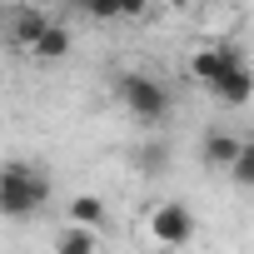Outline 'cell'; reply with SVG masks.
Returning a JSON list of instances; mask_svg holds the SVG:
<instances>
[{
    "mask_svg": "<svg viewBox=\"0 0 254 254\" xmlns=\"http://www.w3.org/2000/svg\"><path fill=\"white\" fill-rule=\"evenodd\" d=\"M50 194H55L50 175L35 170V165H25V160H10L5 175H0V209H5V219H30V214H40V209L50 204Z\"/></svg>",
    "mask_w": 254,
    "mask_h": 254,
    "instance_id": "cell-1",
    "label": "cell"
},
{
    "mask_svg": "<svg viewBox=\"0 0 254 254\" xmlns=\"http://www.w3.org/2000/svg\"><path fill=\"white\" fill-rule=\"evenodd\" d=\"M115 100L130 110L140 125H165V120L175 115L170 85L155 80V75H145V70H120V75H115Z\"/></svg>",
    "mask_w": 254,
    "mask_h": 254,
    "instance_id": "cell-2",
    "label": "cell"
},
{
    "mask_svg": "<svg viewBox=\"0 0 254 254\" xmlns=\"http://www.w3.org/2000/svg\"><path fill=\"white\" fill-rule=\"evenodd\" d=\"M194 234H199V219H194V209L185 199H160L150 209V239L160 249H185Z\"/></svg>",
    "mask_w": 254,
    "mask_h": 254,
    "instance_id": "cell-3",
    "label": "cell"
},
{
    "mask_svg": "<svg viewBox=\"0 0 254 254\" xmlns=\"http://www.w3.org/2000/svg\"><path fill=\"white\" fill-rule=\"evenodd\" d=\"M239 60H244V50H239L234 40H214V45H199V50L190 55V75H194L204 90H214Z\"/></svg>",
    "mask_w": 254,
    "mask_h": 254,
    "instance_id": "cell-4",
    "label": "cell"
},
{
    "mask_svg": "<svg viewBox=\"0 0 254 254\" xmlns=\"http://www.w3.org/2000/svg\"><path fill=\"white\" fill-rule=\"evenodd\" d=\"M55 25V15H45L40 5H15V10H5V40L15 45V50H30L35 55V45H40V35Z\"/></svg>",
    "mask_w": 254,
    "mask_h": 254,
    "instance_id": "cell-5",
    "label": "cell"
},
{
    "mask_svg": "<svg viewBox=\"0 0 254 254\" xmlns=\"http://www.w3.org/2000/svg\"><path fill=\"white\" fill-rule=\"evenodd\" d=\"M239 155H244V140H239V135H229V130H204V135H199V165H204V170L229 175V170L239 165Z\"/></svg>",
    "mask_w": 254,
    "mask_h": 254,
    "instance_id": "cell-6",
    "label": "cell"
},
{
    "mask_svg": "<svg viewBox=\"0 0 254 254\" xmlns=\"http://www.w3.org/2000/svg\"><path fill=\"white\" fill-rule=\"evenodd\" d=\"M209 95H214L219 105H229V110L249 105V100H254V60H239V65H234V70H229V75L209 90Z\"/></svg>",
    "mask_w": 254,
    "mask_h": 254,
    "instance_id": "cell-7",
    "label": "cell"
},
{
    "mask_svg": "<svg viewBox=\"0 0 254 254\" xmlns=\"http://www.w3.org/2000/svg\"><path fill=\"white\" fill-rule=\"evenodd\" d=\"M65 224H75V229H100V224H105V199H100V194H75V199L65 204Z\"/></svg>",
    "mask_w": 254,
    "mask_h": 254,
    "instance_id": "cell-8",
    "label": "cell"
},
{
    "mask_svg": "<svg viewBox=\"0 0 254 254\" xmlns=\"http://www.w3.org/2000/svg\"><path fill=\"white\" fill-rule=\"evenodd\" d=\"M70 45H75L70 25H65V20H55V25L40 35V45H35V60H65V55H70Z\"/></svg>",
    "mask_w": 254,
    "mask_h": 254,
    "instance_id": "cell-9",
    "label": "cell"
},
{
    "mask_svg": "<svg viewBox=\"0 0 254 254\" xmlns=\"http://www.w3.org/2000/svg\"><path fill=\"white\" fill-rule=\"evenodd\" d=\"M55 254H100V239H95V229L65 224V229L55 234Z\"/></svg>",
    "mask_w": 254,
    "mask_h": 254,
    "instance_id": "cell-10",
    "label": "cell"
},
{
    "mask_svg": "<svg viewBox=\"0 0 254 254\" xmlns=\"http://www.w3.org/2000/svg\"><path fill=\"white\" fill-rule=\"evenodd\" d=\"M229 180H234L239 190H254V140H244V155H239V165L229 170Z\"/></svg>",
    "mask_w": 254,
    "mask_h": 254,
    "instance_id": "cell-11",
    "label": "cell"
},
{
    "mask_svg": "<svg viewBox=\"0 0 254 254\" xmlns=\"http://www.w3.org/2000/svg\"><path fill=\"white\" fill-rule=\"evenodd\" d=\"M140 170H150V175H155V170H170V145H165V140H160V145H145V150H140Z\"/></svg>",
    "mask_w": 254,
    "mask_h": 254,
    "instance_id": "cell-12",
    "label": "cell"
},
{
    "mask_svg": "<svg viewBox=\"0 0 254 254\" xmlns=\"http://www.w3.org/2000/svg\"><path fill=\"white\" fill-rule=\"evenodd\" d=\"M95 20H120V0H90V5H85Z\"/></svg>",
    "mask_w": 254,
    "mask_h": 254,
    "instance_id": "cell-13",
    "label": "cell"
},
{
    "mask_svg": "<svg viewBox=\"0 0 254 254\" xmlns=\"http://www.w3.org/2000/svg\"><path fill=\"white\" fill-rule=\"evenodd\" d=\"M249 140H254V135H249Z\"/></svg>",
    "mask_w": 254,
    "mask_h": 254,
    "instance_id": "cell-14",
    "label": "cell"
}]
</instances>
